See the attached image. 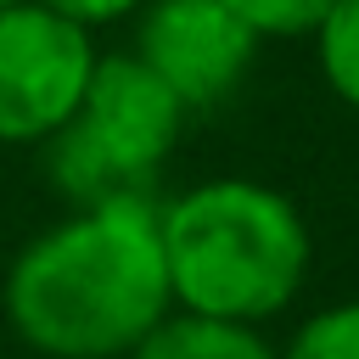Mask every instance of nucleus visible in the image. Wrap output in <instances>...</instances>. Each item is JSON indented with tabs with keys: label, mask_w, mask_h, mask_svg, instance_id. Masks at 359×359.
I'll use <instances>...</instances> for the list:
<instances>
[{
	"label": "nucleus",
	"mask_w": 359,
	"mask_h": 359,
	"mask_svg": "<svg viewBox=\"0 0 359 359\" xmlns=\"http://www.w3.org/2000/svg\"><path fill=\"white\" fill-rule=\"evenodd\" d=\"M309 39H314V62L331 95L359 112V0H331Z\"/></svg>",
	"instance_id": "obj_7"
},
{
	"label": "nucleus",
	"mask_w": 359,
	"mask_h": 359,
	"mask_svg": "<svg viewBox=\"0 0 359 359\" xmlns=\"http://www.w3.org/2000/svg\"><path fill=\"white\" fill-rule=\"evenodd\" d=\"M0 309L45 359H129L174 314L157 202H95L34 236L6 269Z\"/></svg>",
	"instance_id": "obj_1"
},
{
	"label": "nucleus",
	"mask_w": 359,
	"mask_h": 359,
	"mask_svg": "<svg viewBox=\"0 0 359 359\" xmlns=\"http://www.w3.org/2000/svg\"><path fill=\"white\" fill-rule=\"evenodd\" d=\"M280 359H359V297L314 309L292 331V342L280 348Z\"/></svg>",
	"instance_id": "obj_8"
},
{
	"label": "nucleus",
	"mask_w": 359,
	"mask_h": 359,
	"mask_svg": "<svg viewBox=\"0 0 359 359\" xmlns=\"http://www.w3.org/2000/svg\"><path fill=\"white\" fill-rule=\"evenodd\" d=\"M258 34L224 0H146L135 28V56L168 84L185 112L230 101L258 56Z\"/></svg>",
	"instance_id": "obj_5"
},
{
	"label": "nucleus",
	"mask_w": 359,
	"mask_h": 359,
	"mask_svg": "<svg viewBox=\"0 0 359 359\" xmlns=\"http://www.w3.org/2000/svg\"><path fill=\"white\" fill-rule=\"evenodd\" d=\"M129 359H280L258 337V325H230V320H202V314H168Z\"/></svg>",
	"instance_id": "obj_6"
},
{
	"label": "nucleus",
	"mask_w": 359,
	"mask_h": 359,
	"mask_svg": "<svg viewBox=\"0 0 359 359\" xmlns=\"http://www.w3.org/2000/svg\"><path fill=\"white\" fill-rule=\"evenodd\" d=\"M6 6H17V0H0V11H6Z\"/></svg>",
	"instance_id": "obj_11"
},
{
	"label": "nucleus",
	"mask_w": 359,
	"mask_h": 359,
	"mask_svg": "<svg viewBox=\"0 0 359 359\" xmlns=\"http://www.w3.org/2000/svg\"><path fill=\"white\" fill-rule=\"evenodd\" d=\"M185 107L168 95V84L135 56H95V73L73 107V118L45 140V168L62 196L79 208L118 202V196H151V180L180 146Z\"/></svg>",
	"instance_id": "obj_3"
},
{
	"label": "nucleus",
	"mask_w": 359,
	"mask_h": 359,
	"mask_svg": "<svg viewBox=\"0 0 359 359\" xmlns=\"http://www.w3.org/2000/svg\"><path fill=\"white\" fill-rule=\"evenodd\" d=\"M90 28L45 11L39 0H17L0 11V140L45 146L79 107L95 73Z\"/></svg>",
	"instance_id": "obj_4"
},
{
	"label": "nucleus",
	"mask_w": 359,
	"mask_h": 359,
	"mask_svg": "<svg viewBox=\"0 0 359 359\" xmlns=\"http://www.w3.org/2000/svg\"><path fill=\"white\" fill-rule=\"evenodd\" d=\"M45 11L79 22V28H101V22H118V17H135L146 0H39Z\"/></svg>",
	"instance_id": "obj_10"
},
{
	"label": "nucleus",
	"mask_w": 359,
	"mask_h": 359,
	"mask_svg": "<svg viewBox=\"0 0 359 359\" xmlns=\"http://www.w3.org/2000/svg\"><path fill=\"white\" fill-rule=\"evenodd\" d=\"M168 297L180 314L264 325L280 314L314 258L297 202L264 180H202L157 208Z\"/></svg>",
	"instance_id": "obj_2"
},
{
	"label": "nucleus",
	"mask_w": 359,
	"mask_h": 359,
	"mask_svg": "<svg viewBox=\"0 0 359 359\" xmlns=\"http://www.w3.org/2000/svg\"><path fill=\"white\" fill-rule=\"evenodd\" d=\"M258 39H303L325 17L331 0H224Z\"/></svg>",
	"instance_id": "obj_9"
}]
</instances>
